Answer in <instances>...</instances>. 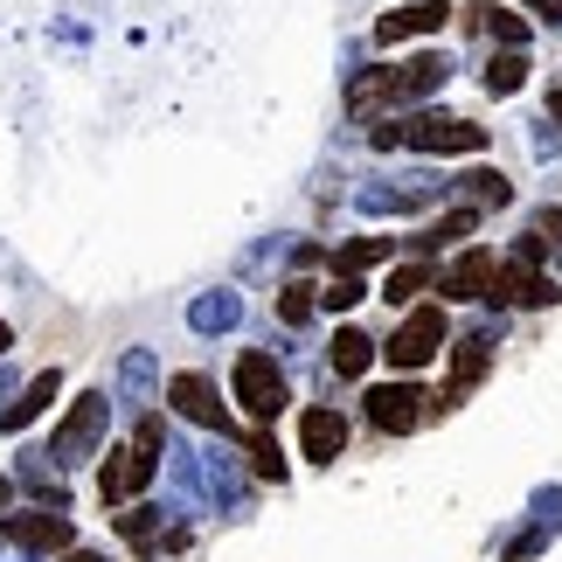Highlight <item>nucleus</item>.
<instances>
[{"mask_svg":"<svg viewBox=\"0 0 562 562\" xmlns=\"http://www.w3.org/2000/svg\"><path fill=\"white\" fill-rule=\"evenodd\" d=\"M160 445H167L160 417H146V424L133 430V438L119 445V451H104L98 501H104V507H119V501H133V493H146V480H154V465H160Z\"/></svg>","mask_w":562,"mask_h":562,"instance_id":"f257e3e1","label":"nucleus"},{"mask_svg":"<svg viewBox=\"0 0 562 562\" xmlns=\"http://www.w3.org/2000/svg\"><path fill=\"white\" fill-rule=\"evenodd\" d=\"M445 77H451V63L438 49H430V56H409V63H396V70H375L369 83H355V112H361V104H409V98L438 91Z\"/></svg>","mask_w":562,"mask_h":562,"instance_id":"f03ea898","label":"nucleus"},{"mask_svg":"<svg viewBox=\"0 0 562 562\" xmlns=\"http://www.w3.org/2000/svg\"><path fill=\"white\" fill-rule=\"evenodd\" d=\"M445 348H451V319H445V306H417L396 334L382 340L389 369H424V361H438Z\"/></svg>","mask_w":562,"mask_h":562,"instance_id":"7ed1b4c3","label":"nucleus"},{"mask_svg":"<svg viewBox=\"0 0 562 562\" xmlns=\"http://www.w3.org/2000/svg\"><path fill=\"white\" fill-rule=\"evenodd\" d=\"M229 389H236V403H244V417H257V424L285 417V403H292V389H285V375H278L271 355H236Z\"/></svg>","mask_w":562,"mask_h":562,"instance_id":"20e7f679","label":"nucleus"},{"mask_svg":"<svg viewBox=\"0 0 562 562\" xmlns=\"http://www.w3.org/2000/svg\"><path fill=\"white\" fill-rule=\"evenodd\" d=\"M535 265H542V236H521L514 265L493 271V292H486V299H501V306H555V285H549Z\"/></svg>","mask_w":562,"mask_h":562,"instance_id":"39448f33","label":"nucleus"},{"mask_svg":"<svg viewBox=\"0 0 562 562\" xmlns=\"http://www.w3.org/2000/svg\"><path fill=\"white\" fill-rule=\"evenodd\" d=\"M104 417H112V403H104V389H83V396L70 403V417L56 424V438H49V451H56L63 465L91 459V451H98V438H104Z\"/></svg>","mask_w":562,"mask_h":562,"instance_id":"423d86ee","label":"nucleus"},{"mask_svg":"<svg viewBox=\"0 0 562 562\" xmlns=\"http://www.w3.org/2000/svg\"><path fill=\"white\" fill-rule=\"evenodd\" d=\"M403 146H417V154H480L486 146V125L472 119H438V112H417L403 125Z\"/></svg>","mask_w":562,"mask_h":562,"instance_id":"0eeeda50","label":"nucleus"},{"mask_svg":"<svg viewBox=\"0 0 562 562\" xmlns=\"http://www.w3.org/2000/svg\"><path fill=\"white\" fill-rule=\"evenodd\" d=\"M430 417V396L417 382H382V389H369V424L375 430H389V438H409Z\"/></svg>","mask_w":562,"mask_h":562,"instance_id":"6e6552de","label":"nucleus"},{"mask_svg":"<svg viewBox=\"0 0 562 562\" xmlns=\"http://www.w3.org/2000/svg\"><path fill=\"white\" fill-rule=\"evenodd\" d=\"M0 535H8L14 549H70V514L63 507H21L0 521Z\"/></svg>","mask_w":562,"mask_h":562,"instance_id":"1a4fd4ad","label":"nucleus"},{"mask_svg":"<svg viewBox=\"0 0 562 562\" xmlns=\"http://www.w3.org/2000/svg\"><path fill=\"white\" fill-rule=\"evenodd\" d=\"M167 403H175L188 424H202V430H229V409H223V396H215V382L202 369H188V375L167 382Z\"/></svg>","mask_w":562,"mask_h":562,"instance_id":"9d476101","label":"nucleus"},{"mask_svg":"<svg viewBox=\"0 0 562 562\" xmlns=\"http://www.w3.org/2000/svg\"><path fill=\"white\" fill-rule=\"evenodd\" d=\"M445 21H451L445 0H409V8H396V14H382V21H375V42L389 49V42H409V35H438Z\"/></svg>","mask_w":562,"mask_h":562,"instance_id":"9b49d317","label":"nucleus"},{"mask_svg":"<svg viewBox=\"0 0 562 562\" xmlns=\"http://www.w3.org/2000/svg\"><path fill=\"white\" fill-rule=\"evenodd\" d=\"M493 271H501V257H493V250H459L445 265L438 292H451V299H486L493 292Z\"/></svg>","mask_w":562,"mask_h":562,"instance_id":"f8f14e48","label":"nucleus"},{"mask_svg":"<svg viewBox=\"0 0 562 562\" xmlns=\"http://www.w3.org/2000/svg\"><path fill=\"white\" fill-rule=\"evenodd\" d=\"M299 445H306V459L313 465H327V459H340V445H348V417H340V409H306V417H299Z\"/></svg>","mask_w":562,"mask_h":562,"instance_id":"ddd939ff","label":"nucleus"},{"mask_svg":"<svg viewBox=\"0 0 562 562\" xmlns=\"http://www.w3.org/2000/svg\"><path fill=\"white\" fill-rule=\"evenodd\" d=\"M327 348H334V375H348V382H361V375H369V361H375V340L361 334V327H340Z\"/></svg>","mask_w":562,"mask_h":562,"instance_id":"4468645a","label":"nucleus"},{"mask_svg":"<svg viewBox=\"0 0 562 562\" xmlns=\"http://www.w3.org/2000/svg\"><path fill=\"white\" fill-rule=\"evenodd\" d=\"M56 389H63V375H56V369H42V375H35L29 389H21V403H14V409H8V417H0V424H8V430H21V424H35L42 409L56 403Z\"/></svg>","mask_w":562,"mask_h":562,"instance_id":"2eb2a0df","label":"nucleus"},{"mask_svg":"<svg viewBox=\"0 0 562 562\" xmlns=\"http://www.w3.org/2000/svg\"><path fill=\"white\" fill-rule=\"evenodd\" d=\"M389 250H396L389 236H361V244H340V250H334V271H340V278H355V271H369V265H389Z\"/></svg>","mask_w":562,"mask_h":562,"instance_id":"dca6fc26","label":"nucleus"},{"mask_svg":"<svg viewBox=\"0 0 562 562\" xmlns=\"http://www.w3.org/2000/svg\"><path fill=\"white\" fill-rule=\"evenodd\" d=\"M480 229V209H451V215H438L424 236H417V250H438V244H459V236H472Z\"/></svg>","mask_w":562,"mask_h":562,"instance_id":"f3484780","label":"nucleus"},{"mask_svg":"<svg viewBox=\"0 0 562 562\" xmlns=\"http://www.w3.org/2000/svg\"><path fill=\"white\" fill-rule=\"evenodd\" d=\"M521 83H528V56H521V49L493 56V70H486V91H493V98H514Z\"/></svg>","mask_w":562,"mask_h":562,"instance_id":"a211bd4d","label":"nucleus"},{"mask_svg":"<svg viewBox=\"0 0 562 562\" xmlns=\"http://www.w3.org/2000/svg\"><path fill=\"white\" fill-rule=\"evenodd\" d=\"M459 188L472 194V202H493V209H507V202H514V181L501 175V167H480V175H465Z\"/></svg>","mask_w":562,"mask_h":562,"instance_id":"6ab92c4d","label":"nucleus"},{"mask_svg":"<svg viewBox=\"0 0 562 562\" xmlns=\"http://www.w3.org/2000/svg\"><path fill=\"white\" fill-rule=\"evenodd\" d=\"M119 535L133 549H160V514L154 507H133V514H119Z\"/></svg>","mask_w":562,"mask_h":562,"instance_id":"aec40b11","label":"nucleus"},{"mask_svg":"<svg viewBox=\"0 0 562 562\" xmlns=\"http://www.w3.org/2000/svg\"><path fill=\"white\" fill-rule=\"evenodd\" d=\"M430 285H438V271H430V265H403V271L382 285V299H396V306H403V299H417V292H430Z\"/></svg>","mask_w":562,"mask_h":562,"instance_id":"412c9836","label":"nucleus"},{"mask_svg":"<svg viewBox=\"0 0 562 562\" xmlns=\"http://www.w3.org/2000/svg\"><path fill=\"white\" fill-rule=\"evenodd\" d=\"M361 292H369L361 278H334V285H319V292H313V306H327V313H348V306H361Z\"/></svg>","mask_w":562,"mask_h":562,"instance_id":"4be33fe9","label":"nucleus"},{"mask_svg":"<svg viewBox=\"0 0 562 562\" xmlns=\"http://www.w3.org/2000/svg\"><path fill=\"white\" fill-rule=\"evenodd\" d=\"M313 292H319V285H306V278H299V285H285V299H278V319H285V327H306V319H313Z\"/></svg>","mask_w":562,"mask_h":562,"instance_id":"5701e85b","label":"nucleus"},{"mask_svg":"<svg viewBox=\"0 0 562 562\" xmlns=\"http://www.w3.org/2000/svg\"><path fill=\"white\" fill-rule=\"evenodd\" d=\"M480 14H486V35L501 42V49H521V42H528V21L521 14H501V8H480Z\"/></svg>","mask_w":562,"mask_h":562,"instance_id":"b1692460","label":"nucleus"},{"mask_svg":"<svg viewBox=\"0 0 562 562\" xmlns=\"http://www.w3.org/2000/svg\"><path fill=\"white\" fill-rule=\"evenodd\" d=\"M229 319H236V299H229V292H215V299H202V306H194V327H202V334L229 327Z\"/></svg>","mask_w":562,"mask_h":562,"instance_id":"393cba45","label":"nucleus"},{"mask_svg":"<svg viewBox=\"0 0 562 562\" xmlns=\"http://www.w3.org/2000/svg\"><path fill=\"white\" fill-rule=\"evenodd\" d=\"M250 465H257V480H271V486L285 480V451H278L271 438H257V445H250Z\"/></svg>","mask_w":562,"mask_h":562,"instance_id":"a878e982","label":"nucleus"},{"mask_svg":"<svg viewBox=\"0 0 562 562\" xmlns=\"http://www.w3.org/2000/svg\"><path fill=\"white\" fill-rule=\"evenodd\" d=\"M535 236H549V250H562V209H542V215H535Z\"/></svg>","mask_w":562,"mask_h":562,"instance_id":"bb28decb","label":"nucleus"},{"mask_svg":"<svg viewBox=\"0 0 562 562\" xmlns=\"http://www.w3.org/2000/svg\"><path fill=\"white\" fill-rule=\"evenodd\" d=\"M528 14L542 21V29H555V35H562V0H528Z\"/></svg>","mask_w":562,"mask_h":562,"instance_id":"cd10ccee","label":"nucleus"},{"mask_svg":"<svg viewBox=\"0 0 562 562\" xmlns=\"http://www.w3.org/2000/svg\"><path fill=\"white\" fill-rule=\"evenodd\" d=\"M8 501H14V480H0V514H8Z\"/></svg>","mask_w":562,"mask_h":562,"instance_id":"c85d7f7f","label":"nucleus"},{"mask_svg":"<svg viewBox=\"0 0 562 562\" xmlns=\"http://www.w3.org/2000/svg\"><path fill=\"white\" fill-rule=\"evenodd\" d=\"M549 112H555V125H562V91H555V98H549Z\"/></svg>","mask_w":562,"mask_h":562,"instance_id":"c756f323","label":"nucleus"},{"mask_svg":"<svg viewBox=\"0 0 562 562\" xmlns=\"http://www.w3.org/2000/svg\"><path fill=\"white\" fill-rule=\"evenodd\" d=\"M63 562H98V555H83V549H70V555H63Z\"/></svg>","mask_w":562,"mask_h":562,"instance_id":"7c9ffc66","label":"nucleus"},{"mask_svg":"<svg viewBox=\"0 0 562 562\" xmlns=\"http://www.w3.org/2000/svg\"><path fill=\"white\" fill-rule=\"evenodd\" d=\"M0 348H8V327H0Z\"/></svg>","mask_w":562,"mask_h":562,"instance_id":"2f4dec72","label":"nucleus"}]
</instances>
